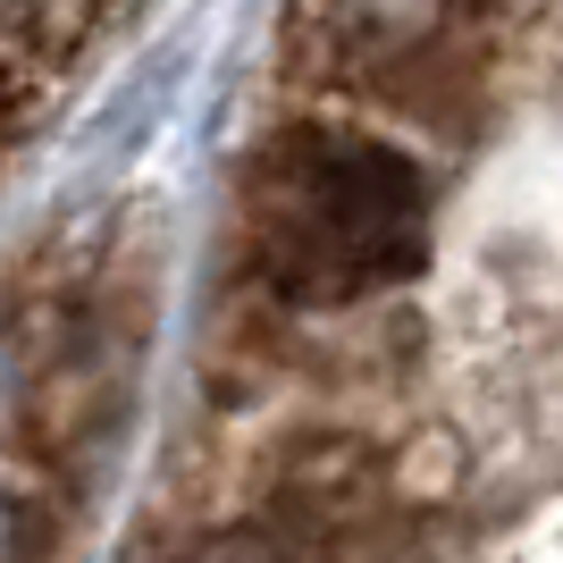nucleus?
Masks as SVG:
<instances>
[{"label":"nucleus","mask_w":563,"mask_h":563,"mask_svg":"<svg viewBox=\"0 0 563 563\" xmlns=\"http://www.w3.org/2000/svg\"><path fill=\"white\" fill-rule=\"evenodd\" d=\"M101 9L110 0H0V43L18 51L25 68H51L101 25Z\"/></svg>","instance_id":"7ed1b4c3"},{"label":"nucleus","mask_w":563,"mask_h":563,"mask_svg":"<svg viewBox=\"0 0 563 563\" xmlns=\"http://www.w3.org/2000/svg\"><path fill=\"white\" fill-rule=\"evenodd\" d=\"M429 261L421 161L362 126H278L244 168V269L286 311H345Z\"/></svg>","instance_id":"f257e3e1"},{"label":"nucleus","mask_w":563,"mask_h":563,"mask_svg":"<svg viewBox=\"0 0 563 563\" xmlns=\"http://www.w3.org/2000/svg\"><path fill=\"white\" fill-rule=\"evenodd\" d=\"M303 76L412 126H479L505 68V0H295Z\"/></svg>","instance_id":"f03ea898"},{"label":"nucleus","mask_w":563,"mask_h":563,"mask_svg":"<svg viewBox=\"0 0 563 563\" xmlns=\"http://www.w3.org/2000/svg\"><path fill=\"white\" fill-rule=\"evenodd\" d=\"M18 118H25V76H0V152L18 135Z\"/></svg>","instance_id":"20e7f679"}]
</instances>
